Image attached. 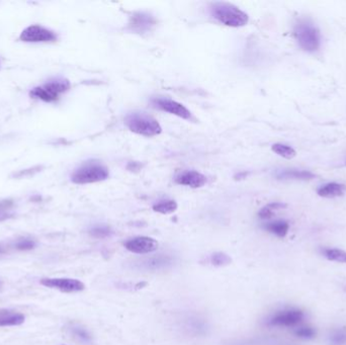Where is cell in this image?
Returning a JSON list of instances; mask_svg holds the SVG:
<instances>
[{
    "instance_id": "18",
    "label": "cell",
    "mask_w": 346,
    "mask_h": 345,
    "mask_svg": "<svg viewBox=\"0 0 346 345\" xmlns=\"http://www.w3.org/2000/svg\"><path fill=\"white\" fill-rule=\"evenodd\" d=\"M176 208H177V204L175 201H172V200L160 201L153 206V209L155 212L163 215L174 213L176 211Z\"/></svg>"
},
{
    "instance_id": "9",
    "label": "cell",
    "mask_w": 346,
    "mask_h": 345,
    "mask_svg": "<svg viewBox=\"0 0 346 345\" xmlns=\"http://www.w3.org/2000/svg\"><path fill=\"white\" fill-rule=\"evenodd\" d=\"M158 245V242L153 238L139 236L128 240L125 243V247L133 253L147 254L157 250Z\"/></svg>"
},
{
    "instance_id": "15",
    "label": "cell",
    "mask_w": 346,
    "mask_h": 345,
    "mask_svg": "<svg viewBox=\"0 0 346 345\" xmlns=\"http://www.w3.org/2000/svg\"><path fill=\"white\" fill-rule=\"evenodd\" d=\"M278 179H295V180H309L315 177L310 171L296 170V169H285L278 171L277 173Z\"/></svg>"
},
{
    "instance_id": "29",
    "label": "cell",
    "mask_w": 346,
    "mask_h": 345,
    "mask_svg": "<svg viewBox=\"0 0 346 345\" xmlns=\"http://www.w3.org/2000/svg\"><path fill=\"white\" fill-rule=\"evenodd\" d=\"M2 252V248H1V246H0V253Z\"/></svg>"
},
{
    "instance_id": "8",
    "label": "cell",
    "mask_w": 346,
    "mask_h": 345,
    "mask_svg": "<svg viewBox=\"0 0 346 345\" xmlns=\"http://www.w3.org/2000/svg\"><path fill=\"white\" fill-rule=\"evenodd\" d=\"M41 285L64 293L81 292L85 288L83 282L74 278H43L41 279Z\"/></svg>"
},
{
    "instance_id": "22",
    "label": "cell",
    "mask_w": 346,
    "mask_h": 345,
    "mask_svg": "<svg viewBox=\"0 0 346 345\" xmlns=\"http://www.w3.org/2000/svg\"><path fill=\"white\" fill-rule=\"evenodd\" d=\"M324 255L331 261L346 263V251L341 249H325Z\"/></svg>"
},
{
    "instance_id": "26",
    "label": "cell",
    "mask_w": 346,
    "mask_h": 345,
    "mask_svg": "<svg viewBox=\"0 0 346 345\" xmlns=\"http://www.w3.org/2000/svg\"><path fill=\"white\" fill-rule=\"evenodd\" d=\"M15 246H16V248L18 250H32L35 248V243L34 240H31L28 238H21L16 242Z\"/></svg>"
},
{
    "instance_id": "14",
    "label": "cell",
    "mask_w": 346,
    "mask_h": 345,
    "mask_svg": "<svg viewBox=\"0 0 346 345\" xmlns=\"http://www.w3.org/2000/svg\"><path fill=\"white\" fill-rule=\"evenodd\" d=\"M345 190H346V187L344 184L337 183V182H330L321 187L318 190V194L320 196H322V198L334 199L343 195Z\"/></svg>"
},
{
    "instance_id": "7",
    "label": "cell",
    "mask_w": 346,
    "mask_h": 345,
    "mask_svg": "<svg viewBox=\"0 0 346 345\" xmlns=\"http://www.w3.org/2000/svg\"><path fill=\"white\" fill-rule=\"evenodd\" d=\"M56 39L57 35L52 31L41 26H31L23 30L20 34V40L27 43L52 42Z\"/></svg>"
},
{
    "instance_id": "13",
    "label": "cell",
    "mask_w": 346,
    "mask_h": 345,
    "mask_svg": "<svg viewBox=\"0 0 346 345\" xmlns=\"http://www.w3.org/2000/svg\"><path fill=\"white\" fill-rule=\"evenodd\" d=\"M154 24L155 19L153 18V17L148 14H144V12H138V14H135L131 17L129 27L133 32L142 34L150 31Z\"/></svg>"
},
{
    "instance_id": "5",
    "label": "cell",
    "mask_w": 346,
    "mask_h": 345,
    "mask_svg": "<svg viewBox=\"0 0 346 345\" xmlns=\"http://www.w3.org/2000/svg\"><path fill=\"white\" fill-rule=\"evenodd\" d=\"M70 87V83L66 79H56L44 84L43 86L35 87L31 91V96L39 98L47 103L57 101L59 95L67 91Z\"/></svg>"
},
{
    "instance_id": "27",
    "label": "cell",
    "mask_w": 346,
    "mask_h": 345,
    "mask_svg": "<svg viewBox=\"0 0 346 345\" xmlns=\"http://www.w3.org/2000/svg\"><path fill=\"white\" fill-rule=\"evenodd\" d=\"M295 335L302 338H312L315 335V330L311 327H301L295 331Z\"/></svg>"
},
{
    "instance_id": "17",
    "label": "cell",
    "mask_w": 346,
    "mask_h": 345,
    "mask_svg": "<svg viewBox=\"0 0 346 345\" xmlns=\"http://www.w3.org/2000/svg\"><path fill=\"white\" fill-rule=\"evenodd\" d=\"M289 223L286 221H276V222H271V223L267 224L265 226V229L267 231H269L270 233L275 234L277 237L279 238H283L286 237V235L289 232Z\"/></svg>"
},
{
    "instance_id": "28",
    "label": "cell",
    "mask_w": 346,
    "mask_h": 345,
    "mask_svg": "<svg viewBox=\"0 0 346 345\" xmlns=\"http://www.w3.org/2000/svg\"><path fill=\"white\" fill-rule=\"evenodd\" d=\"M1 287H2V282H1V280H0V289H1Z\"/></svg>"
},
{
    "instance_id": "19",
    "label": "cell",
    "mask_w": 346,
    "mask_h": 345,
    "mask_svg": "<svg viewBox=\"0 0 346 345\" xmlns=\"http://www.w3.org/2000/svg\"><path fill=\"white\" fill-rule=\"evenodd\" d=\"M273 151L277 154L280 157H283L286 159H292L295 156V151L294 148H292L291 146L285 145V144H275L273 145Z\"/></svg>"
},
{
    "instance_id": "24",
    "label": "cell",
    "mask_w": 346,
    "mask_h": 345,
    "mask_svg": "<svg viewBox=\"0 0 346 345\" xmlns=\"http://www.w3.org/2000/svg\"><path fill=\"white\" fill-rule=\"evenodd\" d=\"M331 345H346V329H339L333 332L330 338Z\"/></svg>"
},
{
    "instance_id": "4",
    "label": "cell",
    "mask_w": 346,
    "mask_h": 345,
    "mask_svg": "<svg viewBox=\"0 0 346 345\" xmlns=\"http://www.w3.org/2000/svg\"><path fill=\"white\" fill-rule=\"evenodd\" d=\"M294 36L299 46L306 52H315L320 47V33L310 22L302 21L296 24L294 28Z\"/></svg>"
},
{
    "instance_id": "3",
    "label": "cell",
    "mask_w": 346,
    "mask_h": 345,
    "mask_svg": "<svg viewBox=\"0 0 346 345\" xmlns=\"http://www.w3.org/2000/svg\"><path fill=\"white\" fill-rule=\"evenodd\" d=\"M109 176L106 166L100 161H87L78 167L71 175V180L76 184H87L104 181Z\"/></svg>"
},
{
    "instance_id": "11",
    "label": "cell",
    "mask_w": 346,
    "mask_h": 345,
    "mask_svg": "<svg viewBox=\"0 0 346 345\" xmlns=\"http://www.w3.org/2000/svg\"><path fill=\"white\" fill-rule=\"evenodd\" d=\"M303 318H304V314L299 310L283 311L271 318L269 324L271 326L290 327L299 324L303 320Z\"/></svg>"
},
{
    "instance_id": "6",
    "label": "cell",
    "mask_w": 346,
    "mask_h": 345,
    "mask_svg": "<svg viewBox=\"0 0 346 345\" xmlns=\"http://www.w3.org/2000/svg\"><path fill=\"white\" fill-rule=\"evenodd\" d=\"M152 104L155 107L163 110V112L174 115L183 120H190L191 117L190 112L187 107L175 101L170 100V98H165V97L154 98L152 101Z\"/></svg>"
},
{
    "instance_id": "20",
    "label": "cell",
    "mask_w": 346,
    "mask_h": 345,
    "mask_svg": "<svg viewBox=\"0 0 346 345\" xmlns=\"http://www.w3.org/2000/svg\"><path fill=\"white\" fill-rule=\"evenodd\" d=\"M283 207H286V205L280 204V203L269 204L260 209V212H259L258 216L261 219H270L276 214L277 211H278V209L283 208Z\"/></svg>"
},
{
    "instance_id": "16",
    "label": "cell",
    "mask_w": 346,
    "mask_h": 345,
    "mask_svg": "<svg viewBox=\"0 0 346 345\" xmlns=\"http://www.w3.org/2000/svg\"><path fill=\"white\" fill-rule=\"evenodd\" d=\"M24 322V316L20 313L3 310L0 311V327L18 326Z\"/></svg>"
},
{
    "instance_id": "21",
    "label": "cell",
    "mask_w": 346,
    "mask_h": 345,
    "mask_svg": "<svg viewBox=\"0 0 346 345\" xmlns=\"http://www.w3.org/2000/svg\"><path fill=\"white\" fill-rule=\"evenodd\" d=\"M70 332L74 337H76L77 339H79L82 342L89 343L91 341V336L88 333V331L81 326H78V325L71 326Z\"/></svg>"
},
{
    "instance_id": "25",
    "label": "cell",
    "mask_w": 346,
    "mask_h": 345,
    "mask_svg": "<svg viewBox=\"0 0 346 345\" xmlns=\"http://www.w3.org/2000/svg\"><path fill=\"white\" fill-rule=\"evenodd\" d=\"M91 236L98 239H104L112 235V230L106 226H96L90 230Z\"/></svg>"
},
{
    "instance_id": "1",
    "label": "cell",
    "mask_w": 346,
    "mask_h": 345,
    "mask_svg": "<svg viewBox=\"0 0 346 345\" xmlns=\"http://www.w3.org/2000/svg\"><path fill=\"white\" fill-rule=\"evenodd\" d=\"M209 10L214 18L227 27L240 28L248 22L247 14L228 2H214L209 6Z\"/></svg>"
},
{
    "instance_id": "2",
    "label": "cell",
    "mask_w": 346,
    "mask_h": 345,
    "mask_svg": "<svg viewBox=\"0 0 346 345\" xmlns=\"http://www.w3.org/2000/svg\"><path fill=\"white\" fill-rule=\"evenodd\" d=\"M125 125L130 131L145 137L157 136L162 132L158 121L145 113L134 112L126 116Z\"/></svg>"
},
{
    "instance_id": "23",
    "label": "cell",
    "mask_w": 346,
    "mask_h": 345,
    "mask_svg": "<svg viewBox=\"0 0 346 345\" xmlns=\"http://www.w3.org/2000/svg\"><path fill=\"white\" fill-rule=\"evenodd\" d=\"M209 261L215 266H226L232 262V258L224 252H216L211 255Z\"/></svg>"
},
{
    "instance_id": "10",
    "label": "cell",
    "mask_w": 346,
    "mask_h": 345,
    "mask_svg": "<svg viewBox=\"0 0 346 345\" xmlns=\"http://www.w3.org/2000/svg\"><path fill=\"white\" fill-rule=\"evenodd\" d=\"M172 257L169 255L159 254L155 256H150L143 258V259L136 262L139 269L143 270H160L169 267L172 264Z\"/></svg>"
},
{
    "instance_id": "12",
    "label": "cell",
    "mask_w": 346,
    "mask_h": 345,
    "mask_svg": "<svg viewBox=\"0 0 346 345\" xmlns=\"http://www.w3.org/2000/svg\"><path fill=\"white\" fill-rule=\"evenodd\" d=\"M175 181L181 186H187L192 189H199L205 186L207 178L201 172L195 170L182 171L175 176Z\"/></svg>"
}]
</instances>
